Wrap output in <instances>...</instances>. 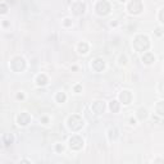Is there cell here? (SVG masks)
<instances>
[{"label":"cell","mask_w":164,"mask_h":164,"mask_svg":"<svg viewBox=\"0 0 164 164\" xmlns=\"http://www.w3.org/2000/svg\"><path fill=\"white\" fill-rule=\"evenodd\" d=\"M133 48H135L136 51H140V53L148 51L149 48H150L149 37L146 35H137L133 39Z\"/></svg>","instance_id":"obj_1"},{"label":"cell","mask_w":164,"mask_h":164,"mask_svg":"<svg viewBox=\"0 0 164 164\" xmlns=\"http://www.w3.org/2000/svg\"><path fill=\"white\" fill-rule=\"evenodd\" d=\"M68 127H69V130L72 131H80L82 127H83V119L80 117V116H77V114H73V116H71L69 118H68Z\"/></svg>","instance_id":"obj_2"},{"label":"cell","mask_w":164,"mask_h":164,"mask_svg":"<svg viewBox=\"0 0 164 164\" xmlns=\"http://www.w3.org/2000/svg\"><path fill=\"white\" fill-rule=\"evenodd\" d=\"M10 68L14 72H22L26 68V60L22 57H14L10 60Z\"/></svg>","instance_id":"obj_3"},{"label":"cell","mask_w":164,"mask_h":164,"mask_svg":"<svg viewBox=\"0 0 164 164\" xmlns=\"http://www.w3.org/2000/svg\"><path fill=\"white\" fill-rule=\"evenodd\" d=\"M110 4H109L107 0H100V1H98L96 7H95V10H96V13L99 16H107L109 12H110Z\"/></svg>","instance_id":"obj_4"},{"label":"cell","mask_w":164,"mask_h":164,"mask_svg":"<svg viewBox=\"0 0 164 164\" xmlns=\"http://www.w3.org/2000/svg\"><path fill=\"white\" fill-rule=\"evenodd\" d=\"M127 9L131 14H140L142 10V3H141V0H131Z\"/></svg>","instance_id":"obj_5"},{"label":"cell","mask_w":164,"mask_h":164,"mask_svg":"<svg viewBox=\"0 0 164 164\" xmlns=\"http://www.w3.org/2000/svg\"><path fill=\"white\" fill-rule=\"evenodd\" d=\"M83 146V140L80 136H72L69 139V148L72 150H81Z\"/></svg>","instance_id":"obj_6"},{"label":"cell","mask_w":164,"mask_h":164,"mask_svg":"<svg viewBox=\"0 0 164 164\" xmlns=\"http://www.w3.org/2000/svg\"><path fill=\"white\" fill-rule=\"evenodd\" d=\"M86 12V4L82 1H76L72 4V13L75 16H82Z\"/></svg>","instance_id":"obj_7"},{"label":"cell","mask_w":164,"mask_h":164,"mask_svg":"<svg viewBox=\"0 0 164 164\" xmlns=\"http://www.w3.org/2000/svg\"><path fill=\"white\" fill-rule=\"evenodd\" d=\"M92 112L95 113V114H101V113H104V110H105V103L101 101V100H98V101H95L92 104Z\"/></svg>","instance_id":"obj_8"},{"label":"cell","mask_w":164,"mask_h":164,"mask_svg":"<svg viewBox=\"0 0 164 164\" xmlns=\"http://www.w3.org/2000/svg\"><path fill=\"white\" fill-rule=\"evenodd\" d=\"M91 66H92V69H94V71L101 72L104 68H105V62H104L101 58H96V59H94V60H92Z\"/></svg>","instance_id":"obj_9"},{"label":"cell","mask_w":164,"mask_h":164,"mask_svg":"<svg viewBox=\"0 0 164 164\" xmlns=\"http://www.w3.org/2000/svg\"><path fill=\"white\" fill-rule=\"evenodd\" d=\"M31 121V117L28 113H21V114H18L17 117V123L19 126H27Z\"/></svg>","instance_id":"obj_10"},{"label":"cell","mask_w":164,"mask_h":164,"mask_svg":"<svg viewBox=\"0 0 164 164\" xmlns=\"http://www.w3.org/2000/svg\"><path fill=\"white\" fill-rule=\"evenodd\" d=\"M119 100L124 104V105H128V104L132 101V94L130 92V91H127V90L122 91L121 95H119Z\"/></svg>","instance_id":"obj_11"},{"label":"cell","mask_w":164,"mask_h":164,"mask_svg":"<svg viewBox=\"0 0 164 164\" xmlns=\"http://www.w3.org/2000/svg\"><path fill=\"white\" fill-rule=\"evenodd\" d=\"M142 62L145 64H153L155 62V57H154L153 53H145L142 55Z\"/></svg>","instance_id":"obj_12"},{"label":"cell","mask_w":164,"mask_h":164,"mask_svg":"<svg viewBox=\"0 0 164 164\" xmlns=\"http://www.w3.org/2000/svg\"><path fill=\"white\" fill-rule=\"evenodd\" d=\"M77 49H78V53H80V54H87V51H89V45H87V42L82 41V42L78 44Z\"/></svg>","instance_id":"obj_13"},{"label":"cell","mask_w":164,"mask_h":164,"mask_svg":"<svg viewBox=\"0 0 164 164\" xmlns=\"http://www.w3.org/2000/svg\"><path fill=\"white\" fill-rule=\"evenodd\" d=\"M36 83H37L39 86H45L48 83V77L45 75H39L37 78H36Z\"/></svg>","instance_id":"obj_14"},{"label":"cell","mask_w":164,"mask_h":164,"mask_svg":"<svg viewBox=\"0 0 164 164\" xmlns=\"http://www.w3.org/2000/svg\"><path fill=\"white\" fill-rule=\"evenodd\" d=\"M155 112L160 117H164V101H159L155 107Z\"/></svg>","instance_id":"obj_15"},{"label":"cell","mask_w":164,"mask_h":164,"mask_svg":"<svg viewBox=\"0 0 164 164\" xmlns=\"http://www.w3.org/2000/svg\"><path fill=\"white\" fill-rule=\"evenodd\" d=\"M146 117H148V110L145 108H140L137 110V118L140 121H144Z\"/></svg>","instance_id":"obj_16"},{"label":"cell","mask_w":164,"mask_h":164,"mask_svg":"<svg viewBox=\"0 0 164 164\" xmlns=\"http://www.w3.org/2000/svg\"><path fill=\"white\" fill-rule=\"evenodd\" d=\"M13 142V136L12 135H9V133H5L3 136V144L5 145V146H9Z\"/></svg>","instance_id":"obj_17"},{"label":"cell","mask_w":164,"mask_h":164,"mask_svg":"<svg viewBox=\"0 0 164 164\" xmlns=\"http://www.w3.org/2000/svg\"><path fill=\"white\" fill-rule=\"evenodd\" d=\"M109 108H110V110L113 113H117L118 110H119V103H118L117 100H112L110 104H109Z\"/></svg>","instance_id":"obj_18"},{"label":"cell","mask_w":164,"mask_h":164,"mask_svg":"<svg viewBox=\"0 0 164 164\" xmlns=\"http://www.w3.org/2000/svg\"><path fill=\"white\" fill-rule=\"evenodd\" d=\"M66 100H67V96H66L64 92H58L57 94V101L58 103H64Z\"/></svg>","instance_id":"obj_19"},{"label":"cell","mask_w":164,"mask_h":164,"mask_svg":"<svg viewBox=\"0 0 164 164\" xmlns=\"http://www.w3.org/2000/svg\"><path fill=\"white\" fill-rule=\"evenodd\" d=\"M117 136H118L117 128H110V130H109V139H110V140H116Z\"/></svg>","instance_id":"obj_20"},{"label":"cell","mask_w":164,"mask_h":164,"mask_svg":"<svg viewBox=\"0 0 164 164\" xmlns=\"http://www.w3.org/2000/svg\"><path fill=\"white\" fill-rule=\"evenodd\" d=\"M159 19H160V22H163V23H164V8L162 9L160 12H159Z\"/></svg>","instance_id":"obj_21"},{"label":"cell","mask_w":164,"mask_h":164,"mask_svg":"<svg viewBox=\"0 0 164 164\" xmlns=\"http://www.w3.org/2000/svg\"><path fill=\"white\" fill-rule=\"evenodd\" d=\"M55 150H57V151H58V153H62V151H63V150H64V148H63V145H60V144H58V145H57V146H55Z\"/></svg>","instance_id":"obj_22"},{"label":"cell","mask_w":164,"mask_h":164,"mask_svg":"<svg viewBox=\"0 0 164 164\" xmlns=\"http://www.w3.org/2000/svg\"><path fill=\"white\" fill-rule=\"evenodd\" d=\"M0 12H1L3 14L4 13H7V5L5 4H1V5H0Z\"/></svg>","instance_id":"obj_23"},{"label":"cell","mask_w":164,"mask_h":164,"mask_svg":"<svg viewBox=\"0 0 164 164\" xmlns=\"http://www.w3.org/2000/svg\"><path fill=\"white\" fill-rule=\"evenodd\" d=\"M73 90H75V92H81V91H82V86L81 85H76Z\"/></svg>","instance_id":"obj_24"},{"label":"cell","mask_w":164,"mask_h":164,"mask_svg":"<svg viewBox=\"0 0 164 164\" xmlns=\"http://www.w3.org/2000/svg\"><path fill=\"white\" fill-rule=\"evenodd\" d=\"M64 26H67V27L72 26V21L69 19V18H66V19H64Z\"/></svg>","instance_id":"obj_25"},{"label":"cell","mask_w":164,"mask_h":164,"mask_svg":"<svg viewBox=\"0 0 164 164\" xmlns=\"http://www.w3.org/2000/svg\"><path fill=\"white\" fill-rule=\"evenodd\" d=\"M126 60H127L126 57H124V55H122V57H121V64H126V63H127Z\"/></svg>","instance_id":"obj_26"},{"label":"cell","mask_w":164,"mask_h":164,"mask_svg":"<svg viewBox=\"0 0 164 164\" xmlns=\"http://www.w3.org/2000/svg\"><path fill=\"white\" fill-rule=\"evenodd\" d=\"M155 34H157L158 36H160V35H162V30H160V28H157V30H155Z\"/></svg>","instance_id":"obj_27"},{"label":"cell","mask_w":164,"mask_h":164,"mask_svg":"<svg viewBox=\"0 0 164 164\" xmlns=\"http://www.w3.org/2000/svg\"><path fill=\"white\" fill-rule=\"evenodd\" d=\"M23 98H25V95H23V94H22V92L17 95V99H21V100H22V99H23Z\"/></svg>","instance_id":"obj_28"},{"label":"cell","mask_w":164,"mask_h":164,"mask_svg":"<svg viewBox=\"0 0 164 164\" xmlns=\"http://www.w3.org/2000/svg\"><path fill=\"white\" fill-rule=\"evenodd\" d=\"M155 163H164V160H163V159H157Z\"/></svg>","instance_id":"obj_29"},{"label":"cell","mask_w":164,"mask_h":164,"mask_svg":"<svg viewBox=\"0 0 164 164\" xmlns=\"http://www.w3.org/2000/svg\"><path fill=\"white\" fill-rule=\"evenodd\" d=\"M130 122H131V124H135V123H136V121L133 119V118H132V119H130Z\"/></svg>","instance_id":"obj_30"},{"label":"cell","mask_w":164,"mask_h":164,"mask_svg":"<svg viewBox=\"0 0 164 164\" xmlns=\"http://www.w3.org/2000/svg\"><path fill=\"white\" fill-rule=\"evenodd\" d=\"M41 121L45 122V123H48V118H41Z\"/></svg>","instance_id":"obj_31"},{"label":"cell","mask_w":164,"mask_h":164,"mask_svg":"<svg viewBox=\"0 0 164 164\" xmlns=\"http://www.w3.org/2000/svg\"><path fill=\"white\" fill-rule=\"evenodd\" d=\"M121 1H126V0H121Z\"/></svg>","instance_id":"obj_32"}]
</instances>
